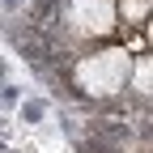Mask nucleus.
I'll list each match as a JSON object with an SVG mask.
<instances>
[{"instance_id":"1","label":"nucleus","mask_w":153,"mask_h":153,"mask_svg":"<svg viewBox=\"0 0 153 153\" xmlns=\"http://www.w3.org/2000/svg\"><path fill=\"white\" fill-rule=\"evenodd\" d=\"M128 72H132L128 47L106 43V47H98V51H89V55L76 60L72 81H76V89H81L85 98H115V94L128 85Z\"/></svg>"},{"instance_id":"2","label":"nucleus","mask_w":153,"mask_h":153,"mask_svg":"<svg viewBox=\"0 0 153 153\" xmlns=\"http://www.w3.org/2000/svg\"><path fill=\"white\" fill-rule=\"evenodd\" d=\"M64 22L81 38H106L115 34V0H68Z\"/></svg>"},{"instance_id":"3","label":"nucleus","mask_w":153,"mask_h":153,"mask_svg":"<svg viewBox=\"0 0 153 153\" xmlns=\"http://www.w3.org/2000/svg\"><path fill=\"white\" fill-rule=\"evenodd\" d=\"M153 13V0H115V22H128L132 30H140Z\"/></svg>"}]
</instances>
